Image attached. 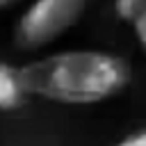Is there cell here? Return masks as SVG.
Returning a JSON list of instances; mask_svg holds the SVG:
<instances>
[{
    "label": "cell",
    "mask_w": 146,
    "mask_h": 146,
    "mask_svg": "<svg viewBox=\"0 0 146 146\" xmlns=\"http://www.w3.org/2000/svg\"><path fill=\"white\" fill-rule=\"evenodd\" d=\"M27 96L59 105H98L130 84V64L107 50H59L18 68Z\"/></svg>",
    "instance_id": "1"
},
{
    "label": "cell",
    "mask_w": 146,
    "mask_h": 146,
    "mask_svg": "<svg viewBox=\"0 0 146 146\" xmlns=\"http://www.w3.org/2000/svg\"><path fill=\"white\" fill-rule=\"evenodd\" d=\"M87 9V0H32L16 23V43L36 50L55 43L73 30Z\"/></svg>",
    "instance_id": "2"
},
{
    "label": "cell",
    "mask_w": 146,
    "mask_h": 146,
    "mask_svg": "<svg viewBox=\"0 0 146 146\" xmlns=\"http://www.w3.org/2000/svg\"><path fill=\"white\" fill-rule=\"evenodd\" d=\"M27 94L21 84L18 68L0 62V112H14L25 103Z\"/></svg>",
    "instance_id": "3"
},
{
    "label": "cell",
    "mask_w": 146,
    "mask_h": 146,
    "mask_svg": "<svg viewBox=\"0 0 146 146\" xmlns=\"http://www.w3.org/2000/svg\"><path fill=\"white\" fill-rule=\"evenodd\" d=\"M114 14L119 21L132 25L137 18L146 16V0H114Z\"/></svg>",
    "instance_id": "4"
},
{
    "label": "cell",
    "mask_w": 146,
    "mask_h": 146,
    "mask_svg": "<svg viewBox=\"0 0 146 146\" xmlns=\"http://www.w3.org/2000/svg\"><path fill=\"white\" fill-rule=\"evenodd\" d=\"M114 146H146V132H132V135H128V137H123L119 144H114Z\"/></svg>",
    "instance_id": "5"
},
{
    "label": "cell",
    "mask_w": 146,
    "mask_h": 146,
    "mask_svg": "<svg viewBox=\"0 0 146 146\" xmlns=\"http://www.w3.org/2000/svg\"><path fill=\"white\" fill-rule=\"evenodd\" d=\"M132 30H135V36H137V43L144 48L146 46V16H141V18H137L135 23H132Z\"/></svg>",
    "instance_id": "6"
},
{
    "label": "cell",
    "mask_w": 146,
    "mask_h": 146,
    "mask_svg": "<svg viewBox=\"0 0 146 146\" xmlns=\"http://www.w3.org/2000/svg\"><path fill=\"white\" fill-rule=\"evenodd\" d=\"M16 2H18V0H0V11H2V9H9V7H14Z\"/></svg>",
    "instance_id": "7"
}]
</instances>
